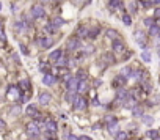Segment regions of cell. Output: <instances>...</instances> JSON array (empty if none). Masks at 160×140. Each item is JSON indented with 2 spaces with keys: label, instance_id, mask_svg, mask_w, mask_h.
Here are the masks:
<instances>
[{
  "label": "cell",
  "instance_id": "1",
  "mask_svg": "<svg viewBox=\"0 0 160 140\" xmlns=\"http://www.w3.org/2000/svg\"><path fill=\"white\" fill-rule=\"evenodd\" d=\"M66 88H68V91H72V93H77V88H79V79L77 77H72V76H69L68 79H66Z\"/></svg>",
  "mask_w": 160,
  "mask_h": 140
},
{
  "label": "cell",
  "instance_id": "2",
  "mask_svg": "<svg viewBox=\"0 0 160 140\" xmlns=\"http://www.w3.org/2000/svg\"><path fill=\"white\" fill-rule=\"evenodd\" d=\"M30 13H32V16L35 19H42L46 16V9L42 8L41 5H33L32 9H30Z\"/></svg>",
  "mask_w": 160,
  "mask_h": 140
},
{
  "label": "cell",
  "instance_id": "3",
  "mask_svg": "<svg viewBox=\"0 0 160 140\" xmlns=\"http://www.w3.org/2000/svg\"><path fill=\"white\" fill-rule=\"evenodd\" d=\"M27 134L30 135V137H38L39 135V126H38V123H35V121H32V123H28L27 124Z\"/></svg>",
  "mask_w": 160,
  "mask_h": 140
},
{
  "label": "cell",
  "instance_id": "4",
  "mask_svg": "<svg viewBox=\"0 0 160 140\" xmlns=\"http://www.w3.org/2000/svg\"><path fill=\"white\" fill-rule=\"evenodd\" d=\"M133 38H135L136 43H138L140 47H145V46H146V33L143 32V30H136V32H133Z\"/></svg>",
  "mask_w": 160,
  "mask_h": 140
},
{
  "label": "cell",
  "instance_id": "5",
  "mask_svg": "<svg viewBox=\"0 0 160 140\" xmlns=\"http://www.w3.org/2000/svg\"><path fill=\"white\" fill-rule=\"evenodd\" d=\"M80 46H82V43H80V39L77 38V36H71V38L68 39L66 47H68V51H75V49H79Z\"/></svg>",
  "mask_w": 160,
  "mask_h": 140
},
{
  "label": "cell",
  "instance_id": "6",
  "mask_svg": "<svg viewBox=\"0 0 160 140\" xmlns=\"http://www.w3.org/2000/svg\"><path fill=\"white\" fill-rule=\"evenodd\" d=\"M72 106H74L75 110H83V109L86 107L85 98H83V96H80V95H77V96H75V99H74V102H72Z\"/></svg>",
  "mask_w": 160,
  "mask_h": 140
},
{
  "label": "cell",
  "instance_id": "7",
  "mask_svg": "<svg viewBox=\"0 0 160 140\" xmlns=\"http://www.w3.org/2000/svg\"><path fill=\"white\" fill-rule=\"evenodd\" d=\"M107 126H108V131L112 134L118 132V121H116L115 116H107Z\"/></svg>",
  "mask_w": 160,
  "mask_h": 140
},
{
  "label": "cell",
  "instance_id": "8",
  "mask_svg": "<svg viewBox=\"0 0 160 140\" xmlns=\"http://www.w3.org/2000/svg\"><path fill=\"white\" fill-rule=\"evenodd\" d=\"M38 43H39V46H41L42 49H49V47H52L53 39L50 38V36H44V38H38Z\"/></svg>",
  "mask_w": 160,
  "mask_h": 140
},
{
  "label": "cell",
  "instance_id": "9",
  "mask_svg": "<svg viewBox=\"0 0 160 140\" xmlns=\"http://www.w3.org/2000/svg\"><path fill=\"white\" fill-rule=\"evenodd\" d=\"M44 129H46L44 132H50V134H55V132H56V123L52 121V120H46Z\"/></svg>",
  "mask_w": 160,
  "mask_h": 140
},
{
  "label": "cell",
  "instance_id": "10",
  "mask_svg": "<svg viewBox=\"0 0 160 140\" xmlns=\"http://www.w3.org/2000/svg\"><path fill=\"white\" fill-rule=\"evenodd\" d=\"M126 49L124 43L121 41V39H118V41H113V52H116V54H122Z\"/></svg>",
  "mask_w": 160,
  "mask_h": 140
},
{
  "label": "cell",
  "instance_id": "11",
  "mask_svg": "<svg viewBox=\"0 0 160 140\" xmlns=\"http://www.w3.org/2000/svg\"><path fill=\"white\" fill-rule=\"evenodd\" d=\"M25 113L28 116H33V118H36V116L39 115V112H38V107L36 106H27V109H25Z\"/></svg>",
  "mask_w": 160,
  "mask_h": 140
},
{
  "label": "cell",
  "instance_id": "12",
  "mask_svg": "<svg viewBox=\"0 0 160 140\" xmlns=\"http://www.w3.org/2000/svg\"><path fill=\"white\" fill-rule=\"evenodd\" d=\"M126 82H127V77H124L122 74H119V76H116V77H115L113 85H115V87H124Z\"/></svg>",
  "mask_w": 160,
  "mask_h": 140
},
{
  "label": "cell",
  "instance_id": "13",
  "mask_svg": "<svg viewBox=\"0 0 160 140\" xmlns=\"http://www.w3.org/2000/svg\"><path fill=\"white\" fill-rule=\"evenodd\" d=\"M42 82H44V85H53L56 82V77L55 76H52L50 72H49V74H44V79H42Z\"/></svg>",
  "mask_w": 160,
  "mask_h": 140
},
{
  "label": "cell",
  "instance_id": "14",
  "mask_svg": "<svg viewBox=\"0 0 160 140\" xmlns=\"http://www.w3.org/2000/svg\"><path fill=\"white\" fill-rule=\"evenodd\" d=\"M49 102H50V95H49V93H41V95H39V104L47 106Z\"/></svg>",
  "mask_w": 160,
  "mask_h": 140
},
{
  "label": "cell",
  "instance_id": "15",
  "mask_svg": "<svg viewBox=\"0 0 160 140\" xmlns=\"http://www.w3.org/2000/svg\"><path fill=\"white\" fill-rule=\"evenodd\" d=\"M129 96H130V95H129V93L126 91L124 88H119V90H118V95H116V99H118V101H126Z\"/></svg>",
  "mask_w": 160,
  "mask_h": 140
},
{
  "label": "cell",
  "instance_id": "16",
  "mask_svg": "<svg viewBox=\"0 0 160 140\" xmlns=\"http://www.w3.org/2000/svg\"><path fill=\"white\" fill-rule=\"evenodd\" d=\"M61 57H63V51H61V49H56V51H53L50 54V60H52V62H58Z\"/></svg>",
  "mask_w": 160,
  "mask_h": 140
},
{
  "label": "cell",
  "instance_id": "17",
  "mask_svg": "<svg viewBox=\"0 0 160 140\" xmlns=\"http://www.w3.org/2000/svg\"><path fill=\"white\" fill-rule=\"evenodd\" d=\"M102 60L105 62V65H113V63L116 62L113 54H104V55H102Z\"/></svg>",
  "mask_w": 160,
  "mask_h": 140
},
{
  "label": "cell",
  "instance_id": "18",
  "mask_svg": "<svg viewBox=\"0 0 160 140\" xmlns=\"http://www.w3.org/2000/svg\"><path fill=\"white\" fill-rule=\"evenodd\" d=\"M56 65H58V68H66V66L69 65V60H68V55H63L61 58L56 62Z\"/></svg>",
  "mask_w": 160,
  "mask_h": 140
},
{
  "label": "cell",
  "instance_id": "19",
  "mask_svg": "<svg viewBox=\"0 0 160 140\" xmlns=\"http://www.w3.org/2000/svg\"><path fill=\"white\" fill-rule=\"evenodd\" d=\"M107 36H108L110 39H113V41H118V39H121V38H119V33L115 32V30H107Z\"/></svg>",
  "mask_w": 160,
  "mask_h": 140
},
{
  "label": "cell",
  "instance_id": "20",
  "mask_svg": "<svg viewBox=\"0 0 160 140\" xmlns=\"http://www.w3.org/2000/svg\"><path fill=\"white\" fill-rule=\"evenodd\" d=\"M141 60H143V62H146V63H149V62L152 60L151 52H149V51H143V52H141Z\"/></svg>",
  "mask_w": 160,
  "mask_h": 140
},
{
  "label": "cell",
  "instance_id": "21",
  "mask_svg": "<svg viewBox=\"0 0 160 140\" xmlns=\"http://www.w3.org/2000/svg\"><path fill=\"white\" fill-rule=\"evenodd\" d=\"M160 33V27L159 25H152V27H149V35L151 36H159Z\"/></svg>",
  "mask_w": 160,
  "mask_h": 140
},
{
  "label": "cell",
  "instance_id": "22",
  "mask_svg": "<svg viewBox=\"0 0 160 140\" xmlns=\"http://www.w3.org/2000/svg\"><path fill=\"white\" fill-rule=\"evenodd\" d=\"M141 118H143V123H145V124H148V126L154 124V118H152L151 115H143Z\"/></svg>",
  "mask_w": 160,
  "mask_h": 140
},
{
  "label": "cell",
  "instance_id": "23",
  "mask_svg": "<svg viewBox=\"0 0 160 140\" xmlns=\"http://www.w3.org/2000/svg\"><path fill=\"white\" fill-rule=\"evenodd\" d=\"M75 77L79 79V80H86V77H88V74H86V71H83V69H79L77 76Z\"/></svg>",
  "mask_w": 160,
  "mask_h": 140
},
{
  "label": "cell",
  "instance_id": "24",
  "mask_svg": "<svg viewBox=\"0 0 160 140\" xmlns=\"http://www.w3.org/2000/svg\"><path fill=\"white\" fill-rule=\"evenodd\" d=\"M99 33H101L99 27H94V28H91V30L88 32V36H89V38H96V36H97Z\"/></svg>",
  "mask_w": 160,
  "mask_h": 140
},
{
  "label": "cell",
  "instance_id": "25",
  "mask_svg": "<svg viewBox=\"0 0 160 140\" xmlns=\"http://www.w3.org/2000/svg\"><path fill=\"white\" fill-rule=\"evenodd\" d=\"M85 91H86V80H80V82H79L77 93H85Z\"/></svg>",
  "mask_w": 160,
  "mask_h": 140
},
{
  "label": "cell",
  "instance_id": "26",
  "mask_svg": "<svg viewBox=\"0 0 160 140\" xmlns=\"http://www.w3.org/2000/svg\"><path fill=\"white\" fill-rule=\"evenodd\" d=\"M25 28H27V25L24 24V22H16V24H14V30H16V32H24Z\"/></svg>",
  "mask_w": 160,
  "mask_h": 140
},
{
  "label": "cell",
  "instance_id": "27",
  "mask_svg": "<svg viewBox=\"0 0 160 140\" xmlns=\"http://www.w3.org/2000/svg\"><path fill=\"white\" fill-rule=\"evenodd\" d=\"M50 24L53 25V27H56V28H58L60 25H63V24H65V21H63L61 18H55V19H53V21L50 22Z\"/></svg>",
  "mask_w": 160,
  "mask_h": 140
},
{
  "label": "cell",
  "instance_id": "28",
  "mask_svg": "<svg viewBox=\"0 0 160 140\" xmlns=\"http://www.w3.org/2000/svg\"><path fill=\"white\" fill-rule=\"evenodd\" d=\"M122 3H121V0H110V8L112 9H116V8H119Z\"/></svg>",
  "mask_w": 160,
  "mask_h": 140
},
{
  "label": "cell",
  "instance_id": "29",
  "mask_svg": "<svg viewBox=\"0 0 160 140\" xmlns=\"http://www.w3.org/2000/svg\"><path fill=\"white\" fill-rule=\"evenodd\" d=\"M56 30H58V28H56V27H53V25L50 24V22H49V24L44 27V32H46V33H55Z\"/></svg>",
  "mask_w": 160,
  "mask_h": 140
},
{
  "label": "cell",
  "instance_id": "30",
  "mask_svg": "<svg viewBox=\"0 0 160 140\" xmlns=\"http://www.w3.org/2000/svg\"><path fill=\"white\" fill-rule=\"evenodd\" d=\"M88 32H89V30L86 28V27H79V32H77V35H79V36H82V38H83V36H88Z\"/></svg>",
  "mask_w": 160,
  "mask_h": 140
},
{
  "label": "cell",
  "instance_id": "31",
  "mask_svg": "<svg viewBox=\"0 0 160 140\" xmlns=\"http://www.w3.org/2000/svg\"><path fill=\"white\" fill-rule=\"evenodd\" d=\"M122 76H124V77H130V76H132V68H130V66L122 68Z\"/></svg>",
  "mask_w": 160,
  "mask_h": 140
},
{
  "label": "cell",
  "instance_id": "32",
  "mask_svg": "<svg viewBox=\"0 0 160 140\" xmlns=\"http://www.w3.org/2000/svg\"><path fill=\"white\" fill-rule=\"evenodd\" d=\"M146 135H148V137L149 139H152V140H155V139H157L159 137V131H148V132H146Z\"/></svg>",
  "mask_w": 160,
  "mask_h": 140
},
{
  "label": "cell",
  "instance_id": "33",
  "mask_svg": "<svg viewBox=\"0 0 160 140\" xmlns=\"http://www.w3.org/2000/svg\"><path fill=\"white\" fill-rule=\"evenodd\" d=\"M75 96H77V95H75V93H72V91H68V93H66V101H68V102H74Z\"/></svg>",
  "mask_w": 160,
  "mask_h": 140
},
{
  "label": "cell",
  "instance_id": "34",
  "mask_svg": "<svg viewBox=\"0 0 160 140\" xmlns=\"http://www.w3.org/2000/svg\"><path fill=\"white\" fill-rule=\"evenodd\" d=\"M126 139H127V134H126V132L119 131L118 134H116V140H126Z\"/></svg>",
  "mask_w": 160,
  "mask_h": 140
},
{
  "label": "cell",
  "instance_id": "35",
  "mask_svg": "<svg viewBox=\"0 0 160 140\" xmlns=\"http://www.w3.org/2000/svg\"><path fill=\"white\" fill-rule=\"evenodd\" d=\"M122 22H124L126 25H130V24H132V19H130V16H129V14H124V16H122Z\"/></svg>",
  "mask_w": 160,
  "mask_h": 140
},
{
  "label": "cell",
  "instance_id": "36",
  "mask_svg": "<svg viewBox=\"0 0 160 140\" xmlns=\"http://www.w3.org/2000/svg\"><path fill=\"white\" fill-rule=\"evenodd\" d=\"M143 22H145V25H148V27H152V25H155V24H154V19H152V18H146Z\"/></svg>",
  "mask_w": 160,
  "mask_h": 140
},
{
  "label": "cell",
  "instance_id": "37",
  "mask_svg": "<svg viewBox=\"0 0 160 140\" xmlns=\"http://www.w3.org/2000/svg\"><path fill=\"white\" fill-rule=\"evenodd\" d=\"M132 112H133V115H135V116H143V110H141V109H138V107H133Z\"/></svg>",
  "mask_w": 160,
  "mask_h": 140
},
{
  "label": "cell",
  "instance_id": "38",
  "mask_svg": "<svg viewBox=\"0 0 160 140\" xmlns=\"http://www.w3.org/2000/svg\"><path fill=\"white\" fill-rule=\"evenodd\" d=\"M41 69L42 72H46V74H49V65H46V63H41Z\"/></svg>",
  "mask_w": 160,
  "mask_h": 140
},
{
  "label": "cell",
  "instance_id": "39",
  "mask_svg": "<svg viewBox=\"0 0 160 140\" xmlns=\"http://www.w3.org/2000/svg\"><path fill=\"white\" fill-rule=\"evenodd\" d=\"M5 33H3V24L0 22V41H5Z\"/></svg>",
  "mask_w": 160,
  "mask_h": 140
},
{
  "label": "cell",
  "instance_id": "40",
  "mask_svg": "<svg viewBox=\"0 0 160 140\" xmlns=\"http://www.w3.org/2000/svg\"><path fill=\"white\" fill-rule=\"evenodd\" d=\"M129 9H130V13H135L136 11V3L135 2L130 3V5H129Z\"/></svg>",
  "mask_w": 160,
  "mask_h": 140
},
{
  "label": "cell",
  "instance_id": "41",
  "mask_svg": "<svg viewBox=\"0 0 160 140\" xmlns=\"http://www.w3.org/2000/svg\"><path fill=\"white\" fill-rule=\"evenodd\" d=\"M21 87H24V88H30L28 80H22V82H21Z\"/></svg>",
  "mask_w": 160,
  "mask_h": 140
},
{
  "label": "cell",
  "instance_id": "42",
  "mask_svg": "<svg viewBox=\"0 0 160 140\" xmlns=\"http://www.w3.org/2000/svg\"><path fill=\"white\" fill-rule=\"evenodd\" d=\"M21 51H22V54H24V55H27V54H28V51H27V47H25L24 44H21Z\"/></svg>",
  "mask_w": 160,
  "mask_h": 140
},
{
  "label": "cell",
  "instance_id": "43",
  "mask_svg": "<svg viewBox=\"0 0 160 140\" xmlns=\"http://www.w3.org/2000/svg\"><path fill=\"white\" fill-rule=\"evenodd\" d=\"M66 140H80V139H79V137H75V135H72V134H69Z\"/></svg>",
  "mask_w": 160,
  "mask_h": 140
},
{
  "label": "cell",
  "instance_id": "44",
  "mask_svg": "<svg viewBox=\"0 0 160 140\" xmlns=\"http://www.w3.org/2000/svg\"><path fill=\"white\" fill-rule=\"evenodd\" d=\"M154 16H155V18H160V8H155V11H154Z\"/></svg>",
  "mask_w": 160,
  "mask_h": 140
},
{
  "label": "cell",
  "instance_id": "45",
  "mask_svg": "<svg viewBox=\"0 0 160 140\" xmlns=\"http://www.w3.org/2000/svg\"><path fill=\"white\" fill-rule=\"evenodd\" d=\"M0 129H5V121L3 120H0Z\"/></svg>",
  "mask_w": 160,
  "mask_h": 140
},
{
  "label": "cell",
  "instance_id": "46",
  "mask_svg": "<svg viewBox=\"0 0 160 140\" xmlns=\"http://www.w3.org/2000/svg\"><path fill=\"white\" fill-rule=\"evenodd\" d=\"M11 113H19V107H14V109L11 110Z\"/></svg>",
  "mask_w": 160,
  "mask_h": 140
},
{
  "label": "cell",
  "instance_id": "47",
  "mask_svg": "<svg viewBox=\"0 0 160 140\" xmlns=\"http://www.w3.org/2000/svg\"><path fill=\"white\" fill-rule=\"evenodd\" d=\"M80 140H91V139L86 137V135H82V137H80Z\"/></svg>",
  "mask_w": 160,
  "mask_h": 140
},
{
  "label": "cell",
  "instance_id": "48",
  "mask_svg": "<svg viewBox=\"0 0 160 140\" xmlns=\"http://www.w3.org/2000/svg\"><path fill=\"white\" fill-rule=\"evenodd\" d=\"M157 54H159V57H160V46L157 47Z\"/></svg>",
  "mask_w": 160,
  "mask_h": 140
},
{
  "label": "cell",
  "instance_id": "49",
  "mask_svg": "<svg viewBox=\"0 0 160 140\" xmlns=\"http://www.w3.org/2000/svg\"><path fill=\"white\" fill-rule=\"evenodd\" d=\"M157 38H159V39H160V33H159V36H157Z\"/></svg>",
  "mask_w": 160,
  "mask_h": 140
},
{
  "label": "cell",
  "instance_id": "50",
  "mask_svg": "<svg viewBox=\"0 0 160 140\" xmlns=\"http://www.w3.org/2000/svg\"><path fill=\"white\" fill-rule=\"evenodd\" d=\"M0 9H2V3H0Z\"/></svg>",
  "mask_w": 160,
  "mask_h": 140
},
{
  "label": "cell",
  "instance_id": "51",
  "mask_svg": "<svg viewBox=\"0 0 160 140\" xmlns=\"http://www.w3.org/2000/svg\"><path fill=\"white\" fill-rule=\"evenodd\" d=\"M42 2H49V0H42Z\"/></svg>",
  "mask_w": 160,
  "mask_h": 140
}]
</instances>
